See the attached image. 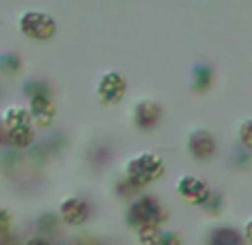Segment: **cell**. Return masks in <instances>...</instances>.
<instances>
[{"instance_id":"1","label":"cell","mask_w":252,"mask_h":245,"mask_svg":"<svg viewBox=\"0 0 252 245\" xmlns=\"http://www.w3.org/2000/svg\"><path fill=\"white\" fill-rule=\"evenodd\" d=\"M165 174V160L157 152H138L129 156L123 165V179L132 185L136 192H143L148 185L157 183Z\"/></svg>"},{"instance_id":"2","label":"cell","mask_w":252,"mask_h":245,"mask_svg":"<svg viewBox=\"0 0 252 245\" xmlns=\"http://www.w3.org/2000/svg\"><path fill=\"white\" fill-rule=\"evenodd\" d=\"M167 218V210L161 203V198L152 192H141L134 196L125 208V225L132 230H138L143 225H161Z\"/></svg>"},{"instance_id":"3","label":"cell","mask_w":252,"mask_h":245,"mask_svg":"<svg viewBox=\"0 0 252 245\" xmlns=\"http://www.w3.org/2000/svg\"><path fill=\"white\" fill-rule=\"evenodd\" d=\"M18 29L27 40L33 43H47L58 33V23L52 14L43 9H27L20 14Z\"/></svg>"},{"instance_id":"4","label":"cell","mask_w":252,"mask_h":245,"mask_svg":"<svg viewBox=\"0 0 252 245\" xmlns=\"http://www.w3.org/2000/svg\"><path fill=\"white\" fill-rule=\"evenodd\" d=\"M174 192L183 203H188V205H192V208H203L205 203H208V198L212 196L214 189L210 187L208 181L201 179V176L181 174L174 183Z\"/></svg>"},{"instance_id":"5","label":"cell","mask_w":252,"mask_h":245,"mask_svg":"<svg viewBox=\"0 0 252 245\" xmlns=\"http://www.w3.org/2000/svg\"><path fill=\"white\" fill-rule=\"evenodd\" d=\"M58 218H61L63 227H71V230H78L85 223H90L92 218V203L83 196H67L58 203L56 210Z\"/></svg>"},{"instance_id":"6","label":"cell","mask_w":252,"mask_h":245,"mask_svg":"<svg viewBox=\"0 0 252 245\" xmlns=\"http://www.w3.org/2000/svg\"><path fill=\"white\" fill-rule=\"evenodd\" d=\"M127 94V78L121 71H103L96 80V96L103 105H119Z\"/></svg>"},{"instance_id":"7","label":"cell","mask_w":252,"mask_h":245,"mask_svg":"<svg viewBox=\"0 0 252 245\" xmlns=\"http://www.w3.org/2000/svg\"><path fill=\"white\" fill-rule=\"evenodd\" d=\"M27 112L32 118V125L36 129H49L56 121V103L52 98V92H45V94H36L32 98H27Z\"/></svg>"},{"instance_id":"8","label":"cell","mask_w":252,"mask_h":245,"mask_svg":"<svg viewBox=\"0 0 252 245\" xmlns=\"http://www.w3.org/2000/svg\"><path fill=\"white\" fill-rule=\"evenodd\" d=\"M186 150L194 160L208 163V160H212L217 156L219 145H217V138H214L212 132H208L203 127H196L186 136Z\"/></svg>"},{"instance_id":"9","label":"cell","mask_w":252,"mask_h":245,"mask_svg":"<svg viewBox=\"0 0 252 245\" xmlns=\"http://www.w3.org/2000/svg\"><path fill=\"white\" fill-rule=\"evenodd\" d=\"M161 118H163V105L152 98L138 100L132 109V122L138 132H152V129H157Z\"/></svg>"},{"instance_id":"10","label":"cell","mask_w":252,"mask_h":245,"mask_svg":"<svg viewBox=\"0 0 252 245\" xmlns=\"http://www.w3.org/2000/svg\"><path fill=\"white\" fill-rule=\"evenodd\" d=\"M5 132V129H2ZM36 136H38V129L33 127H23V129H11V132H5V141L7 145L14 152H29L33 145H36Z\"/></svg>"},{"instance_id":"11","label":"cell","mask_w":252,"mask_h":245,"mask_svg":"<svg viewBox=\"0 0 252 245\" xmlns=\"http://www.w3.org/2000/svg\"><path fill=\"white\" fill-rule=\"evenodd\" d=\"M205 245H246L241 230L232 225H217L210 230Z\"/></svg>"},{"instance_id":"12","label":"cell","mask_w":252,"mask_h":245,"mask_svg":"<svg viewBox=\"0 0 252 245\" xmlns=\"http://www.w3.org/2000/svg\"><path fill=\"white\" fill-rule=\"evenodd\" d=\"M214 85V69L208 62H199L192 67L190 74V87L194 94H208Z\"/></svg>"},{"instance_id":"13","label":"cell","mask_w":252,"mask_h":245,"mask_svg":"<svg viewBox=\"0 0 252 245\" xmlns=\"http://www.w3.org/2000/svg\"><path fill=\"white\" fill-rule=\"evenodd\" d=\"M23 127H32V118H29L27 107H23V105H9L2 112V129L11 132V129H23Z\"/></svg>"},{"instance_id":"14","label":"cell","mask_w":252,"mask_h":245,"mask_svg":"<svg viewBox=\"0 0 252 245\" xmlns=\"http://www.w3.org/2000/svg\"><path fill=\"white\" fill-rule=\"evenodd\" d=\"M61 230H63V223H61V218H58L56 212H43L38 218H36V234L47 239V241H52V243L58 239Z\"/></svg>"},{"instance_id":"15","label":"cell","mask_w":252,"mask_h":245,"mask_svg":"<svg viewBox=\"0 0 252 245\" xmlns=\"http://www.w3.org/2000/svg\"><path fill=\"white\" fill-rule=\"evenodd\" d=\"M23 58L14 52H2L0 54V74L7 76V78H16V76L23 74Z\"/></svg>"},{"instance_id":"16","label":"cell","mask_w":252,"mask_h":245,"mask_svg":"<svg viewBox=\"0 0 252 245\" xmlns=\"http://www.w3.org/2000/svg\"><path fill=\"white\" fill-rule=\"evenodd\" d=\"M161 232H163L161 225H143L138 230H134V234H136L138 245H158Z\"/></svg>"},{"instance_id":"17","label":"cell","mask_w":252,"mask_h":245,"mask_svg":"<svg viewBox=\"0 0 252 245\" xmlns=\"http://www.w3.org/2000/svg\"><path fill=\"white\" fill-rule=\"evenodd\" d=\"M201 210H203L208 216H219V214L223 212V194L212 192V196L208 198V203H205Z\"/></svg>"},{"instance_id":"18","label":"cell","mask_w":252,"mask_h":245,"mask_svg":"<svg viewBox=\"0 0 252 245\" xmlns=\"http://www.w3.org/2000/svg\"><path fill=\"white\" fill-rule=\"evenodd\" d=\"M239 147L252 152V118H246L239 125Z\"/></svg>"},{"instance_id":"19","label":"cell","mask_w":252,"mask_h":245,"mask_svg":"<svg viewBox=\"0 0 252 245\" xmlns=\"http://www.w3.org/2000/svg\"><path fill=\"white\" fill-rule=\"evenodd\" d=\"M23 92H25V96H27V98H32V96H36V94H45V92H52V90H49V85L45 83V80L32 78V80H25Z\"/></svg>"},{"instance_id":"20","label":"cell","mask_w":252,"mask_h":245,"mask_svg":"<svg viewBox=\"0 0 252 245\" xmlns=\"http://www.w3.org/2000/svg\"><path fill=\"white\" fill-rule=\"evenodd\" d=\"M158 245H183V236L176 230H165V227H163Z\"/></svg>"},{"instance_id":"21","label":"cell","mask_w":252,"mask_h":245,"mask_svg":"<svg viewBox=\"0 0 252 245\" xmlns=\"http://www.w3.org/2000/svg\"><path fill=\"white\" fill-rule=\"evenodd\" d=\"M7 230H14V214L7 205L0 203V232H7Z\"/></svg>"},{"instance_id":"22","label":"cell","mask_w":252,"mask_h":245,"mask_svg":"<svg viewBox=\"0 0 252 245\" xmlns=\"http://www.w3.org/2000/svg\"><path fill=\"white\" fill-rule=\"evenodd\" d=\"M69 245H103V241L94 234H78V236H74V241Z\"/></svg>"},{"instance_id":"23","label":"cell","mask_w":252,"mask_h":245,"mask_svg":"<svg viewBox=\"0 0 252 245\" xmlns=\"http://www.w3.org/2000/svg\"><path fill=\"white\" fill-rule=\"evenodd\" d=\"M0 245H20V239L14 234V230L0 232Z\"/></svg>"},{"instance_id":"24","label":"cell","mask_w":252,"mask_h":245,"mask_svg":"<svg viewBox=\"0 0 252 245\" xmlns=\"http://www.w3.org/2000/svg\"><path fill=\"white\" fill-rule=\"evenodd\" d=\"M20 245H52V241L43 239V236H38V234H32V236L20 241Z\"/></svg>"},{"instance_id":"25","label":"cell","mask_w":252,"mask_h":245,"mask_svg":"<svg viewBox=\"0 0 252 245\" xmlns=\"http://www.w3.org/2000/svg\"><path fill=\"white\" fill-rule=\"evenodd\" d=\"M241 234H243V241H246V245H252V218L246 223V225H243Z\"/></svg>"},{"instance_id":"26","label":"cell","mask_w":252,"mask_h":245,"mask_svg":"<svg viewBox=\"0 0 252 245\" xmlns=\"http://www.w3.org/2000/svg\"><path fill=\"white\" fill-rule=\"evenodd\" d=\"M52 245H69V243H65V241H54Z\"/></svg>"},{"instance_id":"27","label":"cell","mask_w":252,"mask_h":245,"mask_svg":"<svg viewBox=\"0 0 252 245\" xmlns=\"http://www.w3.org/2000/svg\"><path fill=\"white\" fill-rule=\"evenodd\" d=\"M0 127H2V112H0Z\"/></svg>"}]
</instances>
